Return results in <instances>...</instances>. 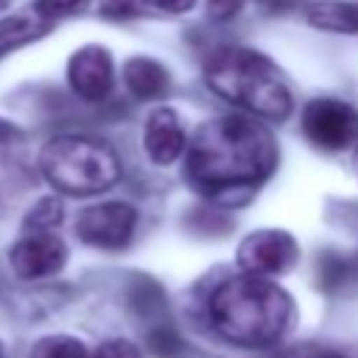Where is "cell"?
Wrapping results in <instances>:
<instances>
[{
    "mask_svg": "<svg viewBox=\"0 0 358 358\" xmlns=\"http://www.w3.org/2000/svg\"><path fill=\"white\" fill-rule=\"evenodd\" d=\"M274 165V134L266 123L246 115L210 117L196 129L187 151V176L207 196L249 190L268 179Z\"/></svg>",
    "mask_w": 358,
    "mask_h": 358,
    "instance_id": "6da1fadb",
    "label": "cell"
},
{
    "mask_svg": "<svg viewBox=\"0 0 358 358\" xmlns=\"http://www.w3.org/2000/svg\"><path fill=\"white\" fill-rule=\"evenodd\" d=\"M294 319L291 296L271 277L238 274L210 296V322L221 338L238 347H268L285 336Z\"/></svg>",
    "mask_w": 358,
    "mask_h": 358,
    "instance_id": "7a4b0ae2",
    "label": "cell"
},
{
    "mask_svg": "<svg viewBox=\"0 0 358 358\" xmlns=\"http://www.w3.org/2000/svg\"><path fill=\"white\" fill-rule=\"evenodd\" d=\"M204 76L215 95L263 120H285L294 109V95L280 67L252 48L218 50Z\"/></svg>",
    "mask_w": 358,
    "mask_h": 358,
    "instance_id": "3957f363",
    "label": "cell"
},
{
    "mask_svg": "<svg viewBox=\"0 0 358 358\" xmlns=\"http://www.w3.org/2000/svg\"><path fill=\"white\" fill-rule=\"evenodd\" d=\"M39 171L45 182L64 196H92L120 179V159L101 140L64 134L45 143Z\"/></svg>",
    "mask_w": 358,
    "mask_h": 358,
    "instance_id": "277c9868",
    "label": "cell"
},
{
    "mask_svg": "<svg viewBox=\"0 0 358 358\" xmlns=\"http://www.w3.org/2000/svg\"><path fill=\"white\" fill-rule=\"evenodd\" d=\"M302 131L322 151H344L358 143V109L338 98H316L302 112Z\"/></svg>",
    "mask_w": 358,
    "mask_h": 358,
    "instance_id": "5b68a950",
    "label": "cell"
},
{
    "mask_svg": "<svg viewBox=\"0 0 358 358\" xmlns=\"http://www.w3.org/2000/svg\"><path fill=\"white\" fill-rule=\"evenodd\" d=\"M299 257V246L285 229H257L246 235L238 246V266L246 274L277 277L294 268Z\"/></svg>",
    "mask_w": 358,
    "mask_h": 358,
    "instance_id": "8992f818",
    "label": "cell"
},
{
    "mask_svg": "<svg viewBox=\"0 0 358 358\" xmlns=\"http://www.w3.org/2000/svg\"><path fill=\"white\" fill-rule=\"evenodd\" d=\"M137 227V210L126 201H103L81 210L76 232L84 243L98 249H120L131 241Z\"/></svg>",
    "mask_w": 358,
    "mask_h": 358,
    "instance_id": "52a82bcc",
    "label": "cell"
},
{
    "mask_svg": "<svg viewBox=\"0 0 358 358\" xmlns=\"http://www.w3.org/2000/svg\"><path fill=\"white\" fill-rule=\"evenodd\" d=\"M67 81L73 92L84 101H103L115 87L112 56L101 45H84L70 56Z\"/></svg>",
    "mask_w": 358,
    "mask_h": 358,
    "instance_id": "ba28073f",
    "label": "cell"
},
{
    "mask_svg": "<svg viewBox=\"0 0 358 358\" xmlns=\"http://www.w3.org/2000/svg\"><path fill=\"white\" fill-rule=\"evenodd\" d=\"M8 263L22 280L50 277L67 263V246L50 232H34L11 246Z\"/></svg>",
    "mask_w": 358,
    "mask_h": 358,
    "instance_id": "9c48e42d",
    "label": "cell"
},
{
    "mask_svg": "<svg viewBox=\"0 0 358 358\" xmlns=\"http://www.w3.org/2000/svg\"><path fill=\"white\" fill-rule=\"evenodd\" d=\"M143 145H145V154L151 157V162L171 165L185 151V129L179 123V115L165 106L154 109L145 120Z\"/></svg>",
    "mask_w": 358,
    "mask_h": 358,
    "instance_id": "30bf717a",
    "label": "cell"
},
{
    "mask_svg": "<svg viewBox=\"0 0 358 358\" xmlns=\"http://www.w3.org/2000/svg\"><path fill=\"white\" fill-rule=\"evenodd\" d=\"M123 78H126V87L134 98L140 101H154V98H162L171 87V78H168V70L148 59V56H134L126 62L123 67Z\"/></svg>",
    "mask_w": 358,
    "mask_h": 358,
    "instance_id": "8fae6325",
    "label": "cell"
},
{
    "mask_svg": "<svg viewBox=\"0 0 358 358\" xmlns=\"http://www.w3.org/2000/svg\"><path fill=\"white\" fill-rule=\"evenodd\" d=\"M308 22L330 34H358V6L347 0H316L308 6Z\"/></svg>",
    "mask_w": 358,
    "mask_h": 358,
    "instance_id": "7c38bea8",
    "label": "cell"
},
{
    "mask_svg": "<svg viewBox=\"0 0 358 358\" xmlns=\"http://www.w3.org/2000/svg\"><path fill=\"white\" fill-rule=\"evenodd\" d=\"M48 20L36 17V14H14V17H6L0 20V56H6L8 50L36 39L39 34L48 31Z\"/></svg>",
    "mask_w": 358,
    "mask_h": 358,
    "instance_id": "4fadbf2b",
    "label": "cell"
},
{
    "mask_svg": "<svg viewBox=\"0 0 358 358\" xmlns=\"http://www.w3.org/2000/svg\"><path fill=\"white\" fill-rule=\"evenodd\" d=\"M31 358H90V352L73 336H45L31 347Z\"/></svg>",
    "mask_w": 358,
    "mask_h": 358,
    "instance_id": "5bb4252c",
    "label": "cell"
},
{
    "mask_svg": "<svg viewBox=\"0 0 358 358\" xmlns=\"http://www.w3.org/2000/svg\"><path fill=\"white\" fill-rule=\"evenodd\" d=\"M59 224H62V201L56 196L39 199L25 215V229H34V232H50Z\"/></svg>",
    "mask_w": 358,
    "mask_h": 358,
    "instance_id": "9a60e30c",
    "label": "cell"
},
{
    "mask_svg": "<svg viewBox=\"0 0 358 358\" xmlns=\"http://www.w3.org/2000/svg\"><path fill=\"white\" fill-rule=\"evenodd\" d=\"M148 347H151L157 355H162V358H173V355H179V350H182V338L176 336L173 327L157 324V327L148 333Z\"/></svg>",
    "mask_w": 358,
    "mask_h": 358,
    "instance_id": "2e32d148",
    "label": "cell"
},
{
    "mask_svg": "<svg viewBox=\"0 0 358 358\" xmlns=\"http://www.w3.org/2000/svg\"><path fill=\"white\" fill-rule=\"evenodd\" d=\"M87 6V0H36L34 3V14L42 20H59V17H70L76 11H81Z\"/></svg>",
    "mask_w": 358,
    "mask_h": 358,
    "instance_id": "e0dca14e",
    "label": "cell"
},
{
    "mask_svg": "<svg viewBox=\"0 0 358 358\" xmlns=\"http://www.w3.org/2000/svg\"><path fill=\"white\" fill-rule=\"evenodd\" d=\"M145 6H148V0H98L101 14L109 17V20H129V17H137Z\"/></svg>",
    "mask_w": 358,
    "mask_h": 358,
    "instance_id": "ac0fdd59",
    "label": "cell"
},
{
    "mask_svg": "<svg viewBox=\"0 0 358 358\" xmlns=\"http://www.w3.org/2000/svg\"><path fill=\"white\" fill-rule=\"evenodd\" d=\"M319 280L324 288H336L347 280V263L338 257V255H327L319 266Z\"/></svg>",
    "mask_w": 358,
    "mask_h": 358,
    "instance_id": "d6986e66",
    "label": "cell"
},
{
    "mask_svg": "<svg viewBox=\"0 0 358 358\" xmlns=\"http://www.w3.org/2000/svg\"><path fill=\"white\" fill-rule=\"evenodd\" d=\"M92 358H143V352L126 338H109L92 352Z\"/></svg>",
    "mask_w": 358,
    "mask_h": 358,
    "instance_id": "ffe728a7",
    "label": "cell"
},
{
    "mask_svg": "<svg viewBox=\"0 0 358 358\" xmlns=\"http://www.w3.org/2000/svg\"><path fill=\"white\" fill-rule=\"evenodd\" d=\"M131 305L140 310V313H154L159 308V291L151 285V282H140L134 291H131Z\"/></svg>",
    "mask_w": 358,
    "mask_h": 358,
    "instance_id": "44dd1931",
    "label": "cell"
},
{
    "mask_svg": "<svg viewBox=\"0 0 358 358\" xmlns=\"http://www.w3.org/2000/svg\"><path fill=\"white\" fill-rule=\"evenodd\" d=\"M246 0H207V14L213 20H232Z\"/></svg>",
    "mask_w": 358,
    "mask_h": 358,
    "instance_id": "7402d4cb",
    "label": "cell"
},
{
    "mask_svg": "<svg viewBox=\"0 0 358 358\" xmlns=\"http://www.w3.org/2000/svg\"><path fill=\"white\" fill-rule=\"evenodd\" d=\"M148 3L165 14H185L196 6V0H148Z\"/></svg>",
    "mask_w": 358,
    "mask_h": 358,
    "instance_id": "603a6c76",
    "label": "cell"
},
{
    "mask_svg": "<svg viewBox=\"0 0 358 358\" xmlns=\"http://www.w3.org/2000/svg\"><path fill=\"white\" fill-rule=\"evenodd\" d=\"M260 3H263V8H268V11H291V8L302 6L305 0H260Z\"/></svg>",
    "mask_w": 358,
    "mask_h": 358,
    "instance_id": "cb8c5ba5",
    "label": "cell"
},
{
    "mask_svg": "<svg viewBox=\"0 0 358 358\" xmlns=\"http://www.w3.org/2000/svg\"><path fill=\"white\" fill-rule=\"evenodd\" d=\"M310 358H344V355H336V352H316V355H310Z\"/></svg>",
    "mask_w": 358,
    "mask_h": 358,
    "instance_id": "d4e9b609",
    "label": "cell"
},
{
    "mask_svg": "<svg viewBox=\"0 0 358 358\" xmlns=\"http://www.w3.org/2000/svg\"><path fill=\"white\" fill-rule=\"evenodd\" d=\"M355 171H358V154H355Z\"/></svg>",
    "mask_w": 358,
    "mask_h": 358,
    "instance_id": "484cf974",
    "label": "cell"
},
{
    "mask_svg": "<svg viewBox=\"0 0 358 358\" xmlns=\"http://www.w3.org/2000/svg\"><path fill=\"white\" fill-rule=\"evenodd\" d=\"M0 358H3V347H0Z\"/></svg>",
    "mask_w": 358,
    "mask_h": 358,
    "instance_id": "4316f807",
    "label": "cell"
}]
</instances>
